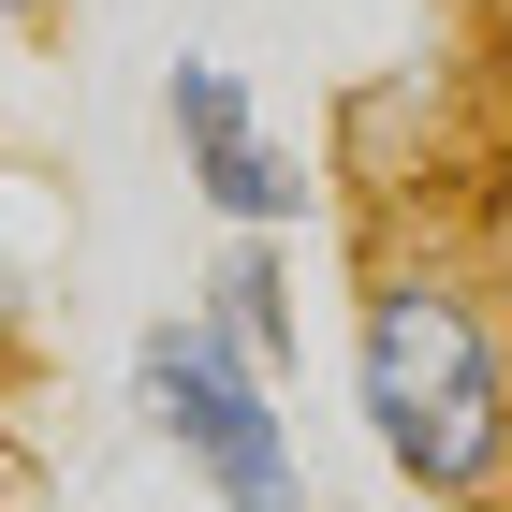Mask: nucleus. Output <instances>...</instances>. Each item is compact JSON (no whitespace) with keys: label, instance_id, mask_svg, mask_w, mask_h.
<instances>
[{"label":"nucleus","instance_id":"3","mask_svg":"<svg viewBox=\"0 0 512 512\" xmlns=\"http://www.w3.org/2000/svg\"><path fill=\"white\" fill-rule=\"evenodd\" d=\"M161 132L191 161V191L220 205V235H293V220H308V161L264 132V103H249L235 59H176V74H161Z\"/></svg>","mask_w":512,"mask_h":512},{"label":"nucleus","instance_id":"4","mask_svg":"<svg viewBox=\"0 0 512 512\" xmlns=\"http://www.w3.org/2000/svg\"><path fill=\"white\" fill-rule=\"evenodd\" d=\"M205 337H220V352L235 366H264L278 395H293V352H308V337H293V235H220V264H205Z\"/></svg>","mask_w":512,"mask_h":512},{"label":"nucleus","instance_id":"5","mask_svg":"<svg viewBox=\"0 0 512 512\" xmlns=\"http://www.w3.org/2000/svg\"><path fill=\"white\" fill-rule=\"evenodd\" d=\"M30 337H44V293H30V264L0 249V366H30Z\"/></svg>","mask_w":512,"mask_h":512},{"label":"nucleus","instance_id":"6","mask_svg":"<svg viewBox=\"0 0 512 512\" xmlns=\"http://www.w3.org/2000/svg\"><path fill=\"white\" fill-rule=\"evenodd\" d=\"M59 30V0H0V44H44Z\"/></svg>","mask_w":512,"mask_h":512},{"label":"nucleus","instance_id":"1","mask_svg":"<svg viewBox=\"0 0 512 512\" xmlns=\"http://www.w3.org/2000/svg\"><path fill=\"white\" fill-rule=\"evenodd\" d=\"M352 410L410 498L512 483V337L483 249H366L352 278Z\"/></svg>","mask_w":512,"mask_h":512},{"label":"nucleus","instance_id":"2","mask_svg":"<svg viewBox=\"0 0 512 512\" xmlns=\"http://www.w3.org/2000/svg\"><path fill=\"white\" fill-rule=\"evenodd\" d=\"M132 395H147V425L176 439V469H191L205 498H235V512H293V483H308L293 410H278V381H264V366H235L191 308L132 337Z\"/></svg>","mask_w":512,"mask_h":512}]
</instances>
